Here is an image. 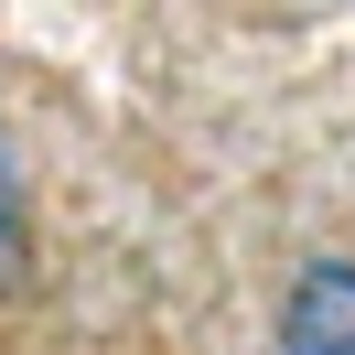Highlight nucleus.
<instances>
[{
	"label": "nucleus",
	"instance_id": "obj_1",
	"mask_svg": "<svg viewBox=\"0 0 355 355\" xmlns=\"http://www.w3.org/2000/svg\"><path fill=\"white\" fill-rule=\"evenodd\" d=\"M280 355H355V259H302L291 269Z\"/></svg>",
	"mask_w": 355,
	"mask_h": 355
},
{
	"label": "nucleus",
	"instance_id": "obj_2",
	"mask_svg": "<svg viewBox=\"0 0 355 355\" xmlns=\"http://www.w3.org/2000/svg\"><path fill=\"white\" fill-rule=\"evenodd\" d=\"M22 248H33V205H22V151L0 130V291L22 280Z\"/></svg>",
	"mask_w": 355,
	"mask_h": 355
}]
</instances>
